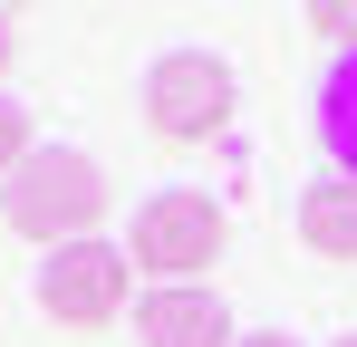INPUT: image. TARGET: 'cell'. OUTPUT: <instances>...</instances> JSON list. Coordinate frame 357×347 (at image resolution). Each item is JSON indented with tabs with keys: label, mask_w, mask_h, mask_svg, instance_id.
Returning a JSON list of instances; mask_svg holds the SVG:
<instances>
[{
	"label": "cell",
	"mask_w": 357,
	"mask_h": 347,
	"mask_svg": "<svg viewBox=\"0 0 357 347\" xmlns=\"http://www.w3.org/2000/svg\"><path fill=\"white\" fill-rule=\"evenodd\" d=\"M107 203H116V174L97 155H77V145H39L29 164L0 183V222L20 241H49V251L59 241H97Z\"/></svg>",
	"instance_id": "cell-1"
},
{
	"label": "cell",
	"mask_w": 357,
	"mask_h": 347,
	"mask_svg": "<svg viewBox=\"0 0 357 347\" xmlns=\"http://www.w3.org/2000/svg\"><path fill=\"white\" fill-rule=\"evenodd\" d=\"M222 251H232V213H222L213 193H183V183L174 193H145L135 222H126V261L155 289H193Z\"/></svg>",
	"instance_id": "cell-2"
},
{
	"label": "cell",
	"mask_w": 357,
	"mask_h": 347,
	"mask_svg": "<svg viewBox=\"0 0 357 347\" xmlns=\"http://www.w3.org/2000/svg\"><path fill=\"white\" fill-rule=\"evenodd\" d=\"M232 58L213 49H165L155 68H145V125L165 135V145H213V135H232Z\"/></svg>",
	"instance_id": "cell-3"
},
{
	"label": "cell",
	"mask_w": 357,
	"mask_h": 347,
	"mask_svg": "<svg viewBox=\"0 0 357 347\" xmlns=\"http://www.w3.org/2000/svg\"><path fill=\"white\" fill-rule=\"evenodd\" d=\"M126 289H135V261H126V241H59L49 251V270H39V309L59 318V328H107L126 318Z\"/></svg>",
	"instance_id": "cell-4"
},
{
	"label": "cell",
	"mask_w": 357,
	"mask_h": 347,
	"mask_svg": "<svg viewBox=\"0 0 357 347\" xmlns=\"http://www.w3.org/2000/svg\"><path fill=\"white\" fill-rule=\"evenodd\" d=\"M135 347H232V309L213 289H145L135 299Z\"/></svg>",
	"instance_id": "cell-5"
},
{
	"label": "cell",
	"mask_w": 357,
	"mask_h": 347,
	"mask_svg": "<svg viewBox=\"0 0 357 347\" xmlns=\"http://www.w3.org/2000/svg\"><path fill=\"white\" fill-rule=\"evenodd\" d=\"M299 241H309L319 261H357V183L348 174H319V183L299 193Z\"/></svg>",
	"instance_id": "cell-6"
},
{
	"label": "cell",
	"mask_w": 357,
	"mask_h": 347,
	"mask_svg": "<svg viewBox=\"0 0 357 347\" xmlns=\"http://www.w3.org/2000/svg\"><path fill=\"white\" fill-rule=\"evenodd\" d=\"M319 155H328V174L357 183V49H338L319 77Z\"/></svg>",
	"instance_id": "cell-7"
},
{
	"label": "cell",
	"mask_w": 357,
	"mask_h": 347,
	"mask_svg": "<svg viewBox=\"0 0 357 347\" xmlns=\"http://www.w3.org/2000/svg\"><path fill=\"white\" fill-rule=\"evenodd\" d=\"M29 155H39V125H29V107H20V97H0V183L29 164Z\"/></svg>",
	"instance_id": "cell-8"
},
{
	"label": "cell",
	"mask_w": 357,
	"mask_h": 347,
	"mask_svg": "<svg viewBox=\"0 0 357 347\" xmlns=\"http://www.w3.org/2000/svg\"><path fill=\"white\" fill-rule=\"evenodd\" d=\"M309 29L328 49H357V0H309Z\"/></svg>",
	"instance_id": "cell-9"
},
{
	"label": "cell",
	"mask_w": 357,
	"mask_h": 347,
	"mask_svg": "<svg viewBox=\"0 0 357 347\" xmlns=\"http://www.w3.org/2000/svg\"><path fill=\"white\" fill-rule=\"evenodd\" d=\"M232 347H299V338H290V328H241Z\"/></svg>",
	"instance_id": "cell-10"
},
{
	"label": "cell",
	"mask_w": 357,
	"mask_h": 347,
	"mask_svg": "<svg viewBox=\"0 0 357 347\" xmlns=\"http://www.w3.org/2000/svg\"><path fill=\"white\" fill-rule=\"evenodd\" d=\"M10 58H20V39H10V20H0V77H10Z\"/></svg>",
	"instance_id": "cell-11"
},
{
	"label": "cell",
	"mask_w": 357,
	"mask_h": 347,
	"mask_svg": "<svg viewBox=\"0 0 357 347\" xmlns=\"http://www.w3.org/2000/svg\"><path fill=\"white\" fill-rule=\"evenodd\" d=\"M0 10H29V0H0Z\"/></svg>",
	"instance_id": "cell-12"
},
{
	"label": "cell",
	"mask_w": 357,
	"mask_h": 347,
	"mask_svg": "<svg viewBox=\"0 0 357 347\" xmlns=\"http://www.w3.org/2000/svg\"><path fill=\"white\" fill-rule=\"evenodd\" d=\"M338 347H357V328H348V338H338Z\"/></svg>",
	"instance_id": "cell-13"
}]
</instances>
